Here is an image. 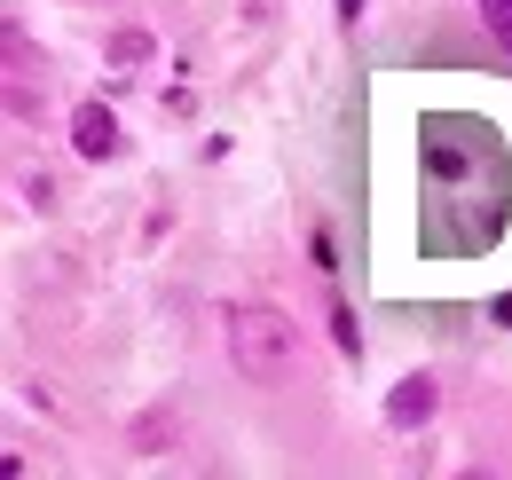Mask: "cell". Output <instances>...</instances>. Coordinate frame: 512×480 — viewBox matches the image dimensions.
Returning a JSON list of instances; mask_svg holds the SVG:
<instances>
[{"label": "cell", "mask_w": 512, "mask_h": 480, "mask_svg": "<svg viewBox=\"0 0 512 480\" xmlns=\"http://www.w3.org/2000/svg\"><path fill=\"white\" fill-rule=\"evenodd\" d=\"M221 347H229V370L245 386H284L300 370V331L276 307H229L221 315Z\"/></svg>", "instance_id": "6da1fadb"}, {"label": "cell", "mask_w": 512, "mask_h": 480, "mask_svg": "<svg viewBox=\"0 0 512 480\" xmlns=\"http://www.w3.org/2000/svg\"><path fill=\"white\" fill-rule=\"evenodd\" d=\"M442 410V386L426 378V370H410V378H394V394H386V425L394 433H418V425Z\"/></svg>", "instance_id": "7a4b0ae2"}, {"label": "cell", "mask_w": 512, "mask_h": 480, "mask_svg": "<svg viewBox=\"0 0 512 480\" xmlns=\"http://www.w3.org/2000/svg\"><path fill=\"white\" fill-rule=\"evenodd\" d=\"M71 150H79L87 166H103V158H119V119H111L103 103H79V111H71Z\"/></svg>", "instance_id": "3957f363"}, {"label": "cell", "mask_w": 512, "mask_h": 480, "mask_svg": "<svg viewBox=\"0 0 512 480\" xmlns=\"http://www.w3.org/2000/svg\"><path fill=\"white\" fill-rule=\"evenodd\" d=\"M166 441H174V410H142V418H134V449H142V457H158Z\"/></svg>", "instance_id": "277c9868"}, {"label": "cell", "mask_w": 512, "mask_h": 480, "mask_svg": "<svg viewBox=\"0 0 512 480\" xmlns=\"http://www.w3.org/2000/svg\"><path fill=\"white\" fill-rule=\"evenodd\" d=\"M103 56L119 63V71H134V63H150V32H111V48Z\"/></svg>", "instance_id": "5b68a950"}, {"label": "cell", "mask_w": 512, "mask_h": 480, "mask_svg": "<svg viewBox=\"0 0 512 480\" xmlns=\"http://www.w3.org/2000/svg\"><path fill=\"white\" fill-rule=\"evenodd\" d=\"M331 339H339V355H363V331H355V307H331Z\"/></svg>", "instance_id": "8992f818"}, {"label": "cell", "mask_w": 512, "mask_h": 480, "mask_svg": "<svg viewBox=\"0 0 512 480\" xmlns=\"http://www.w3.org/2000/svg\"><path fill=\"white\" fill-rule=\"evenodd\" d=\"M481 16H489V32L512 48V0H481Z\"/></svg>", "instance_id": "52a82bcc"}, {"label": "cell", "mask_w": 512, "mask_h": 480, "mask_svg": "<svg viewBox=\"0 0 512 480\" xmlns=\"http://www.w3.org/2000/svg\"><path fill=\"white\" fill-rule=\"evenodd\" d=\"M489 323H497V331H512V292H505L497 307H489Z\"/></svg>", "instance_id": "ba28073f"}, {"label": "cell", "mask_w": 512, "mask_h": 480, "mask_svg": "<svg viewBox=\"0 0 512 480\" xmlns=\"http://www.w3.org/2000/svg\"><path fill=\"white\" fill-rule=\"evenodd\" d=\"M339 16H347V24H355V16H363V0H339Z\"/></svg>", "instance_id": "9c48e42d"}]
</instances>
